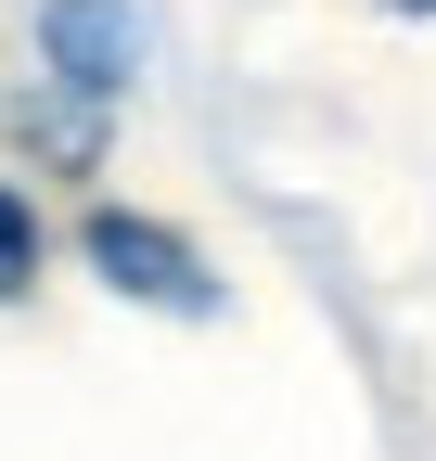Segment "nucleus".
<instances>
[{
	"label": "nucleus",
	"instance_id": "f257e3e1",
	"mask_svg": "<svg viewBox=\"0 0 436 461\" xmlns=\"http://www.w3.org/2000/svg\"><path fill=\"white\" fill-rule=\"evenodd\" d=\"M77 269L129 308H168V321H205L218 308V269L193 230H168L154 205H77Z\"/></svg>",
	"mask_w": 436,
	"mask_h": 461
},
{
	"label": "nucleus",
	"instance_id": "f03ea898",
	"mask_svg": "<svg viewBox=\"0 0 436 461\" xmlns=\"http://www.w3.org/2000/svg\"><path fill=\"white\" fill-rule=\"evenodd\" d=\"M26 51H39V90H65V103L103 115V103L141 77L154 26H141V0H39V14H26Z\"/></svg>",
	"mask_w": 436,
	"mask_h": 461
},
{
	"label": "nucleus",
	"instance_id": "7ed1b4c3",
	"mask_svg": "<svg viewBox=\"0 0 436 461\" xmlns=\"http://www.w3.org/2000/svg\"><path fill=\"white\" fill-rule=\"evenodd\" d=\"M39 269H51V218L26 205L14 167H0V308H26V295H39Z\"/></svg>",
	"mask_w": 436,
	"mask_h": 461
},
{
	"label": "nucleus",
	"instance_id": "20e7f679",
	"mask_svg": "<svg viewBox=\"0 0 436 461\" xmlns=\"http://www.w3.org/2000/svg\"><path fill=\"white\" fill-rule=\"evenodd\" d=\"M398 14H436V0H398Z\"/></svg>",
	"mask_w": 436,
	"mask_h": 461
}]
</instances>
